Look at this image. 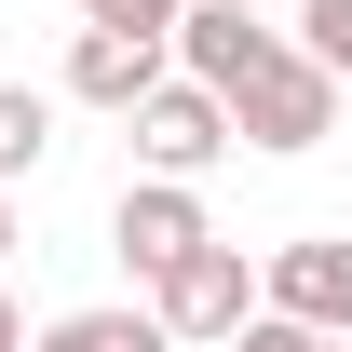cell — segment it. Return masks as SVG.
Instances as JSON below:
<instances>
[{
  "instance_id": "obj_13",
  "label": "cell",
  "mask_w": 352,
  "mask_h": 352,
  "mask_svg": "<svg viewBox=\"0 0 352 352\" xmlns=\"http://www.w3.org/2000/svg\"><path fill=\"white\" fill-rule=\"evenodd\" d=\"M0 352H28V311H14V285H0Z\"/></svg>"
},
{
  "instance_id": "obj_12",
  "label": "cell",
  "mask_w": 352,
  "mask_h": 352,
  "mask_svg": "<svg viewBox=\"0 0 352 352\" xmlns=\"http://www.w3.org/2000/svg\"><path fill=\"white\" fill-rule=\"evenodd\" d=\"M230 352H325V339H311L298 311H258V325H244V339H230Z\"/></svg>"
},
{
  "instance_id": "obj_8",
  "label": "cell",
  "mask_w": 352,
  "mask_h": 352,
  "mask_svg": "<svg viewBox=\"0 0 352 352\" xmlns=\"http://www.w3.org/2000/svg\"><path fill=\"white\" fill-rule=\"evenodd\" d=\"M28 352H176V339H163V311H149V298H135V311H122V298H95V311H54Z\"/></svg>"
},
{
  "instance_id": "obj_9",
  "label": "cell",
  "mask_w": 352,
  "mask_h": 352,
  "mask_svg": "<svg viewBox=\"0 0 352 352\" xmlns=\"http://www.w3.org/2000/svg\"><path fill=\"white\" fill-rule=\"evenodd\" d=\"M54 163V95L41 82H0V190H28Z\"/></svg>"
},
{
  "instance_id": "obj_5",
  "label": "cell",
  "mask_w": 352,
  "mask_h": 352,
  "mask_svg": "<svg viewBox=\"0 0 352 352\" xmlns=\"http://www.w3.org/2000/svg\"><path fill=\"white\" fill-rule=\"evenodd\" d=\"M230 149H244V135H230V109L204 82H163L149 109H135V176H190V190H204Z\"/></svg>"
},
{
  "instance_id": "obj_14",
  "label": "cell",
  "mask_w": 352,
  "mask_h": 352,
  "mask_svg": "<svg viewBox=\"0 0 352 352\" xmlns=\"http://www.w3.org/2000/svg\"><path fill=\"white\" fill-rule=\"evenodd\" d=\"M14 244H28V230H14V190H0V258H14Z\"/></svg>"
},
{
  "instance_id": "obj_10",
  "label": "cell",
  "mask_w": 352,
  "mask_h": 352,
  "mask_svg": "<svg viewBox=\"0 0 352 352\" xmlns=\"http://www.w3.org/2000/svg\"><path fill=\"white\" fill-rule=\"evenodd\" d=\"M285 41H298L325 82H352V0H298V28H285Z\"/></svg>"
},
{
  "instance_id": "obj_6",
  "label": "cell",
  "mask_w": 352,
  "mask_h": 352,
  "mask_svg": "<svg viewBox=\"0 0 352 352\" xmlns=\"http://www.w3.org/2000/svg\"><path fill=\"white\" fill-rule=\"evenodd\" d=\"M176 82V41H149V28H82V41H68V95H82V109H149V95Z\"/></svg>"
},
{
  "instance_id": "obj_2",
  "label": "cell",
  "mask_w": 352,
  "mask_h": 352,
  "mask_svg": "<svg viewBox=\"0 0 352 352\" xmlns=\"http://www.w3.org/2000/svg\"><path fill=\"white\" fill-rule=\"evenodd\" d=\"M217 109H230V135H244V149H325V135H339V82H325L298 41H271Z\"/></svg>"
},
{
  "instance_id": "obj_4",
  "label": "cell",
  "mask_w": 352,
  "mask_h": 352,
  "mask_svg": "<svg viewBox=\"0 0 352 352\" xmlns=\"http://www.w3.org/2000/svg\"><path fill=\"white\" fill-rule=\"evenodd\" d=\"M258 311H298L311 339H352V230H298L258 258Z\"/></svg>"
},
{
  "instance_id": "obj_11",
  "label": "cell",
  "mask_w": 352,
  "mask_h": 352,
  "mask_svg": "<svg viewBox=\"0 0 352 352\" xmlns=\"http://www.w3.org/2000/svg\"><path fill=\"white\" fill-rule=\"evenodd\" d=\"M176 14L190 0H82V28H149V41H176Z\"/></svg>"
},
{
  "instance_id": "obj_3",
  "label": "cell",
  "mask_w": 352,
  "mask_h": 352,
  "mask_svg": "<svg viewBox=\"0 0 352 352\" xmlns=\"http://www.w3.org/2000/svg\"><path fill=\"white\" fill-rule=\"evenodd\" d=\"M109 244H122V271H135V285H163L190 244H217V217H204V190H190V176H122Z\"/></svg>"
},
{
  "instance_id": "obj_7",
  "label": "cell",
  "mask_w": 352,
  "mask_h": 352,
  "mask_svg": "<svg viewBox=\"0 0 352 352\" xmlns=\"http://www.w3.org/2000/svg\"><path fill=\"white\" fill-rule=\"evenodd\" d=\"M271 41H285V28H258V0H190V14H176V82L230 95V82H244Z\"/></svg>"
},
{
  "instance_id": "obj_1",
  "label": "cell",
  "mask_w": 352,
  "mask_h": 352,
  "mask_svg": "<svg viewBox=\"0 0 352 352\" xmlns=\"http://www.w3.org/2000/svg\"><path fill=\"white\" fill-rule=\"evenodd\" d=\"M149 311H163V339H176V352H230L244 325H258V258L217 230V244H190V258L149 285Z\"/></svg>"
},
{
  "instance_id": "obj_15",
  "label": "cell",
  "mask_w": 352,
  "mask_h": 352,
  "mask_svg": "<svg viewBox=\"0 0 352 352\" xmlns=\"http://www.w3.org/2000/svg\"><path fill=\"white\" fill-rule=\"evenodd\" d=\"M325 352H352V339H325Z\"/></svg>"
}]
</instances>
